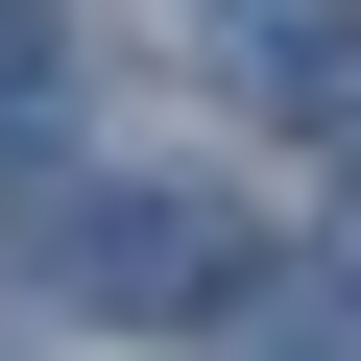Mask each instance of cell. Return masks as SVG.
<instances>
[{
	"label": "cell",
	"instance_id": "cell-3",
	"mask_svg": "<svg viewBox=\"0 0 361 361\" xmlns=\"http://www.w3.org/2000/svg\"><path fill=\"white\" fill-rule=\"evenodd\" d=\"M337 289H361V193H337Z\"/></svg>",
	"mask_w": 361,
	"mask_h": 361
},
{
	"label": "cell",
	"instance_id": "cell-2",
	"mask_svg": "<svg viewBox=\"0 0 361 361\" xmlns=\"http://www.w3.org/2000/svg\"><path fill=\"white\" fill-rule=\"evenodd\" d=\"M241 97L289 145H361V0H265V25H241Z\"/></svg>",
	"mask_w": 361,
	"mask_h": 361
},
{
	"label": "cell",
	"instance_id": "cell-1",
	"mask_svg": "<svg viewBox=\"0 0 361 361\" xmlns=\"http://www.w3.org/2000/svg\"><path fill=\"white\" fill-rule=\"evenodd\" d=\"M25 265L73 289V313H241L265 289V241H241V193H169V169H25Z\"/></svg>",
	"mask_w": 361,
	"mask_h": 361
}]
</instances>
